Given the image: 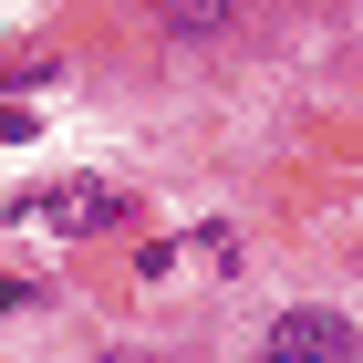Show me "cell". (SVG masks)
<instances>
[{"instance_id":"6da1fadb","label":"cell","mask_w":363,"mask_h":363,"mask_svg":"<svg viewBox=\"0 0 363 363\" xmlns=\"http://www.w3.org/2000/svg\"><path fill=\"white\" fill-rule=\"evenodd\" d=\"M363 342H353V322H342L333 301H291L270 322V333H259V363H353Z\"/></svg>"},{"instance_id":"3957f363","label":"cell","mask_w":363,"mask_h":363,"mask_svg":"<svg viewBox=\"0 0 363 363\" xmlns=\"http://www.w3.org/2000/svg\"><path fill=\"white\" fill-rule=\"evenodd\" d=\"M104 363H145V353H104Z\"/></svg>"},{"instance_id":"7a4b0ae2","label":"cell","mask_w":363,"mask_h":363,"mask_svg":"<svg viewBox=\"0 0 363 363\" xmlns=\"http://www.w3.org/2000/svg\"><path fill=\"white\" fill-rule=\"evenodd\" d=\"M156 31H167L177 52H218L228 31H239V0H156Z\"/></svg>"}]
</instances>
